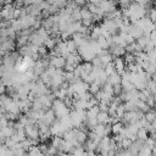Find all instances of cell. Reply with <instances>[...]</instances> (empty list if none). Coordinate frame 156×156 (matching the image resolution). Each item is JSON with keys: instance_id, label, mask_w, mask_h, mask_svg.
Listing matches in <instances>:
<instances>
[{"instance_id": "6da1fadb", "label": "cell", "mask_w": 156, "mask_h": 156, "mask_svg": "<svg viewBox=\"0 0 156 156\" xmlns=\"http://www.w3.org/2000/svg\"><path fill=\"white\" fill-rule=\"evenodd\" d=\"M146 13H147V11H146L145 6L141 5L140 2H132V4H130L127 9H124L123 12H122L123 17L129 18V20H132L133 22H136L138 20L145 17Z\"/></svg>"}, {"instance_id": "7a4b0ae2", "label": "cell", "mask_w": 156, "mask_h": 156, "mask_svg": "<svg viewBox=\"0 0 156 156\" xmlns=\"http://www.w3.org/2000/svg\"><path fill=\"white\" fill-rule=\"evenodd\" d=\"M52 111L55 112L57 118H61V117H65V116L69 115V107L61 99L54 100V102H52Z\"/></svg>"}, {"instance_id": "3957f363", "label": "cell", "mask_w": 156, "mask_h": 156, "mask_svg": "<svg viewBox=\"0 0 156 156\" xmlns=\"http://www.w3.org/2000/svg\"><path fill=\"white\" fill-rule=\"evenodd\" d=\"M69 89L72 90L73 95H82L89 90V84L87 82H84L83 79L77 78L76 80H73L69 84Z\"/></svg>"}, {"instance_id": "277c9868", "label": "cell", "mask_w": 156, "mask_h": 156, "mask_svg": "<svg viewBox=\"0 0 156 156\" xmlns=\"http://www.w3.org/2000/svg\"><path fill=\"white\" fill-rule=\"evenodd\" d=\"M134 23H136V24L144 30L145 34H150L152 30L156 29V24H155V22L151 21L149 17H143V18L138 20V21L134 22Z\"/></svg>"}, {"instance_id": "5b68a950", "label": "cell", "mask_w": 156, "mask_h": 156, "mask_svg": "<svg viewBox=\"0 0 156 156\" xmlns=\"http://www.w3.org/2000/svg\"><path fill=\"white\" fill-rule=\"evenodd\" d=\"M69 117H71L73 127H80L82 123L85 121V111L74 108L72 112H69Z\"/></svg>"}, {"instance_id": "8992f818", "label": "cell", "mask_w": 156, "mask_h": 156, "mask_svg": "<svg viewBox=\"0 0 156 156\" xmlns=\"http://www.w3.org/2000/svg\"><path fill=\"white\" fill-rule=\"evenodd\" d=\"M24 132H26V135L28 138H30V139H39L40 130H39L38 124H35V123H28L24 127Z\"/></svg>"}, {"instance_id": "52a82bcc", "label": "cell", "mask_w": 156, "mask_h": 156, "mask_svg": "<svg viewBox=\"0 0 156 156\" xmlns=\"http://www.w3.org/2000/svg\"><path fill=\"white\" fill-rule=\"evenodd\" d=\"M50 132H51V135H58V136H61V135H63L67 132V129L65 128V126L61 123L60 119H56L50 126Z\"/></svg>"}, {"instance_id": "ba28073f", "label": "cell", "mask_w": 156, "mask_h": 156, "mask_svg": "<svg viewBox=\"0 0 156 156\" xmlns=\"http://www.w3.org/2000/svg\"><path fill=\"white\" fill-rule=\"evenodd\" d=\"M132 38H134V39H138V38H140L143 34H144V30L136 24V23H132V24H128V27H127V30H126Z\"/></svg>"}, {"instance_id": "9c48e42d", "label": "cell", "mask_w": 156, "mask_h": 156, "mask_svg": "<svg viewBox=\"0 0 156 156\" xmlns=\"http://www.w3.org/2000/svg\"><path fill=\"white\" fill-rule=\"evenodd\" d=\"M15 9H16V7H13L11 4H6V5L4 6V9L0 11V16H1V18L6 20V21L13 20V18H15V17H13Z\"/></svg>"}, {"instance_id": "30bf717a", "label": "cell", "mask_w": 156, "mask_h": 156, "mask_svg": "<svg viewBox=\"0 0 156 156\" xmlns=\"http://www.w3.org/2000/svg\"><path fill=\"white\" fill-rule=\"evenodd\" d=\"M55 121H56V115H55V112H54L52 110H46V111H44L43 117L39 119V122H41V123H44V124H46V126H51Z\"/></svg>"}, {"instance_id": "8fae6325", "label": "cell", "mask_w": 156, "mask_h": 156, "mask_svg": "<svg viewBox=\"0 0 156 156\" xmlns=\"http://www.w3.org/2000/svg\"><path fill=\"white\" fill-rule=\"evenodd\" d=\"M20 20H21V23H22L23 30H24V29H29V28H32V27L34 26L35 21H37L35 16H33V15H29V13H27L26 16H22Z\"/></svg>"}, {"instance_id": "7c38bea8", "label": "cell", "mask_w": 156, "mask_h": 156, "mask_svg": "<svg viewBox=\"0 0 156 156\" xmlns=\"http://www.w3.org/2000/svg\"><path fill=\"white\" fill-rule=\"evenodd\" d=\"M108 49H110L111 55L115 56V57H118V56H122V55L126 54V48L122 46V45H118L116 43H111L110 46H108Z\"/></svg>"}, {"instance_id": "4fadbf2b", "label": "cell", "mask_w": 156, "mask_h": 156, "mask_svg": "<svg viewBox=\"0 0 156 156\" xmlns=\"http://www.w3.org/2000/svg\"><path fill=\"white\" fill-rule=\"evenodd\" d=\"M93 130H94L99 136L104 138V136H108V134H110V132H111V127H108V126H106V124H102V123H98Z\"/></svg>"}, {"instance_id": "5bb4252c", "label": "cell", "mask_w": 156, "mask_h": 156, "mask_svg": "<svg viewBox=\"0 0 156 156\" xmlns=\"http://www.w3.org/2000/svg\"><path fill=\"white\" fill-rule=\"evenodd\" d=\"M99 7H100V10H101L105 15H107L108 12L116 10L115 2H113V1H110V0H101V1L99 2Z\"/></svg>"}, {"instance_id": "9a60e30c", "label": "cell", "mask_w": 156, "mask_h": 156, "mask_svg": "<svg viewBox=\"0 0 156 156\" xmlns=\"http://www.w3.org/2000/svg\"><path fill=\"white\" fill-rule=\"evenodd\" d=\"M50 66L57 69H62L66 66V58L63 56H54L50 58Z\"/></svg>"}, {"instance_id": "2e32d148", "label": "cell", "mask_w": 156, "mask_h": 156, "mask_svg": "<svg viewBox=\"0 0 156 156\" xmlns=\"http://www.w3.org/2000/svg\"><path fill=\"white\" fill-rule=\"evenodd\" d=\"M112 63H113L115 69H116V72H117V73L122 74V73L126 71V61H124L123 58H121V56L115 57V58H113V61H112Z\"/></svg>"}, {"instance_id": "e0dca14e", "label": "cell", "mask_w": 156, "mask_h": 156, "mask_svg": "<svg viewBox=\"0 0 156 156\" xmlns=\"http://www.w3.org/2000/svg\"><path fill=\"white\" fill-rule=\"evenodd\" d=\"M80 60H82L80 55L77 54V52H73V54H69L66 57V65H69V66L76 67V66H78L80 63Z\"/></svg>"}, {"instance_id": "ac0fdd59", "label": "cell", "mask_w": 156, "mask_h": 156, "mask_svg": "<svg viewBox=\"0 0 156 156\" xmlns=\"http://www.w3.org/2000/svg\"><path fill=\"white\" fill-rule=\"evenodd\" d=\"M62 144H63V139L60 138L58 135H54V138H52L51 141H50V146H52L57 152H61Z\"/></svg>"}, {"instance_id": "d6986e66", "label": "cell", "mask_w": 156, "mask_h": 156, "mask_svg": "<svg viewBox=\"0 0 156 156\" xmlns=\"http://www.w3.org/2000/svg\"><path fill=\"white\" fill-rule=\"evenodd\" d=\"M15 48V43H13V39H10V38H6L1 41V45H0V49L4 50L5 52L7 51H11L12 49Z\"/></svg>"}, {"instance_id": "ffe728a7", "label": "cell", "mask_w": 156, "mask_h": 156, "mask_svg": "<svg viewBox=\"0 0 156 156\" xmlns=\"http://www.w3.org/2000/svg\"><path fill=\"white\" fill-rule=\"evenodd\" d=\"M121 80H122L121 74L117 73V72H115V73H112V74H110V76L107 77V82H106V83H108V84H111V85L113 87V85L121 84Z\"/></svg>"}, {"instance_id": "44dd1931", "label": "cell", "mask_w": 156, "mask_h": 156, "mask_svg": "<svg viewBox=\"0 0 156 156\" xmlns=\"http://www.w3.org/2000/svg\"><path fill=\"white\" fill-rule=\"evenodd\" d=\"M96 118H98V122H99V123L108 124V123H110V118H111V116H110V113H108L107 111H100Z\"/></svg>"}, {"instance_id": "7402d4cb", "label": "cell", "mask_w": 156, "mask_h": 156, "mask_svg": "<svg viewBox=\"0 0 156 156\" xmlns=\"http://www.w3.org/2000/svg\"><path fill=\"white\" fill-rule=\"evenodd\" d=\"M136 43L143 48V50H145V48L151 43V41H150V34H145V33H144L140 38L136 39Z\"/></svg>"}, {"instance_id": "603a6c76", "label": "cell", "mask_w": 156, "mask_h": 156, "mask_svg": "<svg viewBox=\"0 0 156 156\" xmlns=\"http://www.w3.org/2000/svg\"><path fill=\"white\" fill-rule=\"evenodd\" d=\"M100 112V108H99V105H95V106H91L90 108H88V111L85 112V118H96Z\"/></svg>"}, {"instance_id": "cb8c5ba5", "label": "cell", "mask_w": 156, "mask_h": 156, "mask_svg": "<svg viewBox=\"0 0 156 156\" xmlns=\"http://www.w3.org/2000/svg\"><path fill=\"white\" fill-rule=\"evenodd\" d=\"M10 150H11V152H12V155H13V156H27L26 150L22 147L21 143L16 144V145H15L12 149H10Z\"/></svg>"}, {"instance_id": "d4e9b609", "label": "cell", "mask_w": 156, "mask_h": 156, "mask_svg": "<svg viewBox=\"0 0 156 156\" xmlns=\"http://www.w3.org/2000/svg\"><path fill=\"white\" fill-rule=\"evenodd\" d=\"M56 39H57L56 37H48V38L45 39V41H44V46H45L46 49H49V50H52V49L58 44V41H57Z\"/></svg>"}, {"instance_id": "484cf974", "label": "cell", "mask_w": 156, "mask_h": 156, "mask_svg": "<svg viewBox=\"0 0 156 156\" xmlns=\"http://www.w3.org/2000/svg\"><path fill=\"white\" fill-rule=\"evenodd\" d=\"M12 101V99H11V96H7V95H4V94H1L0 95V108L2 110V111H5L6 110V107L10 105V102ZM6 112V111H5Z\"/></svg>"}, {"instance_id": "4316f807", "label": "cell", "mask_w": 156, "mask_h": 156, "mask_svg": "<svg viewBox=\"0 0 156 156\" xmlns=\"http://www.w3.org/2000/svg\"><path fill=\"white\" fill-rule=\"evenodd\" d=\"M27 156H45V155H44V152L40 150V147L38 145H34L28 150Z\"/></svg>"}, {"instance_id": "83f0119b", "label": "cell", "mask_w": 156, "mask_h": 156, "mask_svg": "<svg viewBox=\"0 0 156 156\" xmlns=\"http://www.w3.org/2000/svg\"><path fill=\"white\" fill-rule=\"evenodd\" d=\"M123 124H122V122H116V123H113L112 126H111V132L113 133V134H121V132L123 130Z\"/></svg>"}, {"instance_id": "f1b7e54d", "label": "cell", "mask_w": 156, "mask_h": 156, "mask_svg": "<svg viewBox=\"0 0 156 156\" xmlns=\"http://www.w3.org/2000/svg\"><path fill=\"white\" fill-rule=\"evenodd\" d=\"M149 130L146 129V128H139V130H138V133H136V138L138 139H140V140H146L149 136Z\"/></svg>"}, {"instance_id": "f546056e", "label": "cell", "mask_w": 156, "mask_h": 156, "mask_svg": "<svg viewBox=\"0 0 156 156\" xmlns=\"http://www.w3.org/2000/svg\"><path fill=\"white\" fill-rule=\"evenodd\" d=\"M80 15H82V20H93V13L87 7L80 9Z\"/></svg>"}, {"instance_id": "4dcf8cb0", "label": "cell", "mask_w": 156, "mask_h": 156, "mask_svg": "<svg viewBox=\"0 0 156 156\" xmlns=\"http://www.w3.org/2000/svg\"><path fill=\"white\" fill-rule=\"evenodd\" d=\"M51 5H54V6H56V7H58V9H62L63 6H66L67 5V2H68V0H48Z\"/></svg>"}, {"instance_id": "1f68e13d", "label": "cell", "mask_w": 156, "mask_h": 156, "mask_svg": "<svg viewBox=\"0 0 156 156\" xmlns=\"http://www.w3.org/2000/svg\"><path fill=\"white\" fill-rule=\"evenodd\" d=\"M66 45H67V49H68V51L71 54H73V52H76L78 50V46L76 45V43L73 40H66Z\"/></svg>"}, {"instance_id": "d6a6232c", "label": "cell", "mask_w": 156, "mask_h": 156, "mask_svg": "<svg viewBox=\"0 0 156 156\" xmlns=\"http://www.w3.org/2000/svg\"><path fill=\"white\" fill-rule=\"evenodd\" d=\"M101 87L99 85V84H96V83H91V84H89V93L90 94H93V95H96L101 89H100Z\"/></svg>"}, {"instance_id": "836d02e7", "label": "cell", "mask_w": 156, "mask_h": 156, "mask_svg": "<svg viewBox=\"0 0 156 156\" xmlns=\"http://www.w3.org/2000/svg\"><path fill=\"white\" fill-rule=\"evenodd\" d=\"M132 141H133V140H130L129 138H123L122 141H121L118 145H119V147H122V149H124V150H128L129 146L132 145Z\"/></svg>"}, {"instance_id": "e575fe53", "label": "cell", "mask_w": 156, "mask_h": 156, "mask_svg": "<svg viewBox=\"0 0 156 156\" xmlns=\"http://www.w3.org/2000/svg\"><path fill=\"white\" fill-rule=\"evenodd\" d=\"M144 117L146 118V121H147V122H150V123H151L154 119H156V111H151V110H149V111L144 115Z\"/></svg>"}, {"instance_id": "d590c367", "label": "cell", "mask_w": 156, "mask_h": 156, "mask_svg": "<svg viewBox=\"0 0 156 156\" xmlns=\"http://www.w3.org/2000/svg\"><path fill=\"white\" fill-rule=\"evenodd\" d=\"M72 18L74 21H80L82 20V15H80V9L79 7H76L73 11H72Z\"/></svg>"}, {"instance_id": "8d00e7d4", "label": "cell", "mask_w": 156, "mask_h": 156, "mask_svg": "<svg viewBox=\"0 0 156 156\" xmlns=\"http://www.w3.org/2000/svg\"><path fill=\"white\" fill-rule=\"evenodd\" d=\"M104 69H105V72H106V74H107V76H110V74H112V73H115V72H116L115 66H113V63H112V62H111V63H108V65H106V66L104 67Z\"/></svg>"}, {"instance_id": "74e56055", "label": "cell", "mask_w": 156, "mask_h": 156, "mask_svg": "<svg viewBox=\"0 0 156 156\" xmlns=\"http://www.w3.org/2000/svg\"><path fill=\"white\" fill-rule=\"evenodd\" d=\"M46 54H48V49L45 46H43V45L39 46V49H38V56L39 57H45Z\"/></svg>"}, {"instance_id": "f35d334b", "label": "cell", "mask_w": 156, "mask_h": 156, "mask_svg": "<svg viewBox=\"0 0 156 156\" xmlns=\"http://www.w3.org/2000/svg\"><path fill=\"white\" fill-rule=\"evenodd\" d=\"M147 15H149V18L156 23V9H150L147 11Z\"/></svg>"}, {"instance_id": "ab89813d", "label": "cell", "mask_w": 156, "mask_h": 156, "mask_svg": "<svg viewBox=\"0 0 156 156\" xmlns=\"http://www.w3.org/2000/svg\"><path fill=\"white\" fill-rule=\"evenodd\" d=\"M9 124H10L9 118H7L6 116H4V117L0 119V128H4V127H6V126H9Z\"/></svg>"}, {"instance_id": "60d3db41", "label": "cell", "mask_w": 156, "mask_h": 156, "mask_svg": "<svg viewBox=\"0 0 156 156\" xmlns=\"http://www.w3.org/2000/svg\"><path fill=\"white\" fill-rule=\"evenodd\" d=\"M150 41H151V43L155 45V48H156V29L150 33Z\"/></svg>"}, {"instance_id": "b9f144b4", "label": "cell", "mask_w": 156, "mask_h": 156, "mask_svg": "<svg viewBox=\"0 0 156 156\" xmlns=\"http://www.w3.org/2000/svg\"><path fill=\"white\" fill-rule=\"evenodd\" d=\"M23 5H24V0H16V1H15L16 9H21Z\"/></svg>"}, {"instance_id": "7bdbcfd3", "label": "cell", "mask_w": 156, "mask_h": 156, "mask_svg": "<svg viewBox=\"0 0 156 156\" xmlns=\"http://www.w3.org/2000/svg\"><path fill=\"white\" fill-rule=\"evenodd\" d=\"M6 91V85L4 84V82L2 80H0V95L1 94H4Z\"/></svg>"}, {"instance_id": "ee69618b", "label": "cell", "mask_w": 156, "mask_h": 156, "mask_svg": "<svg viewBox=\"0 0 156 156\" xmlns=\"http://www.w3.org/2000/svg\"><path fill=\"white\" fill-rule=\"evenodd\" d=\"M77 6H84L87 4V0H73Z\"/></svg>"}, {"instance_id": "f6af8a7d", "label": "cell", "mask_w": 156, "mask_h": 156, "mask_svg": "<svg viewBox=\"0 0 156 156\" xmlns=\"http://www.w3.org/2000/svg\"><path fill=\"white\" fill-rule=\"evenodd\" d=\"M2 65H4V58H2L1 56H0V68L2 67Z\"/></svg>"}, {"instance_id": "bcb514c9", "label": "cell", "mask_w": 156, "mask_h": 156, "mask_svg": "<svg viewBox=\"0 0 156 156\" xmlns=\"http://www.w3.org/2000/svg\"><path fill=\"white\" fill-rule=\"evenodd\" d=\"M4 2H5V4H11L12 0H4Z\"/></svg>"}, {"instance_id": "7dc6e473", "label": "cell", "mask_w": 156, "mask_h": 156, "mask_svg": "<svg viewBox=\"0 0 156 156\" xmlns=\"http://www.w3.org/2000/svg\"><path fill=\"white\" fill-rule=\"evenodd\" d=\"M1 4H4V0H0V5H1Z\"/></svg>"}, {"instance_id": "c3c4849f", "label": "cell", "mask_w": 156, "mask_h": 156, "mask_svg": "<svg viewBox=\"0 0 156 156\" xmlns=\"http://www.w3.org/2000/svg\"><path fill=\"white\" fill-rule=\"evenodd\" d=\"M155 106H156V95H155Z\"/></svg>"}, {"instance_id": "681fc988", "label": "cell", "mask_w": 156, "mask_h": 156, "mask_svg": "<svg viewBox=\"0 0 156 156\" xmlns=\"http://www.w3.org/2000/svg\"><path fill=\"white\" fill-rule=\"evenodd\" d=\"M51 156H58V154H56V155H51Z\"/></svg>"}, {"instance_id": "f907efd6", "label": "cell", "mask_w": 156, "mask_h": 156, "mask_svg": "<svg viewBox=\"0 0 156 156\" xmlns=\"http://www.w3.org/2000/svg\"><path fill=\"white\" fill-rule=\"evenodd\" d=\"M95 156H102V155H101V154H99V155H95Z\"/></svg>"}, {"instance_id": "816d5d0a", "label": "cell", "mask_w": 156, "mask_h": 156, "mask_svg": "<svg viewBox=\"0 0 156 156\" xmlns=\"http://www.w3.org/2000/svg\"><path fill=\"white\" fill-rule=\"evenodd\" d=\"M68 156H74V155H73V154H72V155H71V154H69V155H68Z\"/></svg>"}, {"instance_id": "f5cc1de1", "label": "cell", "mask_w": 156, "mask_h": 156, "mask_svg": "<svg viewBox=\"0 0 156 156\" xmlns=\"http://www.w3.org/2000/svg\"><path fill=\"white\" fill-rule=\"evenodd\" d=\"M0 23H1V16H0Z\"/></svg>"}, {"instance_id": "db71d44e", "label": "cell", "mask_w": 156, "mask_h": 156, "mask_svg": "<svg viewBox=\"0 0 156 156\" xmlns=\"http://www.w3.org/2000/svg\"><path fill=\"white\" fill-rule=\"evenodd\" d=\"M155 9H156V6H155Z\"/></svg>"}, {"instance_id": "11a10c76", "label": "cell", "mask_w": 156, "mask_h": 156, "mask_svg": "<svg viewBox=\"0 0 156 156\" xmlns=\"http://www.w3.org/2000/svg\"><path fill=\"white\" fill-rule=\"evenodd\" d=\"M0 9H1V7H0Z\"/></svg>"}]
</instances>
